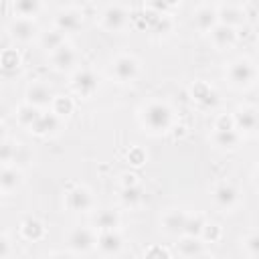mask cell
I'll use <instances>...</instances> for the list:
<instances>
[{
    "mask_svg": "<svg viewBox=\"0 0 259 259\" xmlns=\"http://www.w3.org/2000/svg\"><path fill=\"white\" fill-rule=\"evenodd\" d=\"M210 40L217 49H231L235 42H237V30L233 26H227V24H217L212 30H210Z\"/></svg>",
    "mask_w": 259,
    "mask_h": 259,
    "instance_id": "obj_18",
    "label": "cell"
},
{
    "mask_svg": "<svg viewBox=\"0 0 259 259\" xmlns=\"http://www.w3.org/2000/svg\"><path fill=\"white\" fill-rule=\"evenodd\" d=\"M259 77L257 67L249 59H235L227 67V79L235 87H251Z\"/></svg>",
    "mask_w": 259,
    "mask_h": 259,
    "instance_id": "obj_2",
    "label": "cell"
},
{
    "mask_svg": "<svg viewBox=\"0 0 259 259\" xmlns=\"http://www.w3.org/2000/svg\"><path fill=\"white\" fill-rule=\"evenodd\" d=\"M255 184H257V188H259V168L255 170Z\"/></svg>",
    "mask_w": 259,
    "mask_h": 259,
    "instance_id": "obj_40",
    "label": "cell"
},
{
    "mask_svg": "<svg viewBox=\"0 0 259 259\" xmlns=\"http://www.w3.org/2000/svg\"><path fill=\"white\" fill-rule=\"evenodd\" d=\"M12 10H14L16 18L32 20V16H36L42 10V4L38 0H18V2H12Z\"/></svg>",
    "mask_w": 259,
    "mask_h": 259,
    "instance_id": "obj_26",
    "label": "cell"
},
{
    "mask_svg": "<svg viewBox=\"0 0 259 259\" xmlns=\"http://www.w3.org/2000/svg\"><path fill=\"white\" fill-rule=\"evenodd\" d=\"M245 251H247L251 257L259 259V233H251V235L245 239Z\"/></svg>",
    "mask_w": 259,
    "mask_h": 259,
    "instance_id": "obj_34",
    "label": "cell"
},
{
    "mask_svg": "<svg viewBox=\"0 0 259 259\" xmlns=\"http://www.w3.org/2000/svg\"><path fill=\"white\" fill-rule=\"evenodd\" d=\"M8 34L16 42H30L38 34V26L30 18H14L8 24Z\"/></svg>",
    "mask_w": 259,
    "mask_h": 259,
    "instance_id": "obj_11",
    "label": "cell"
},
{
    "mask_svg": "<svg viewBox=\"0 0 259 259\" xmlns=\"http://www.w3.org/2000/svg\"><path fill=\"white\" fill-rule=\"evenodd\" d=\"M77 59H79L77 51L67 42L61 49H57L55 53H51V63H53V69H57V71H71L77 65Z\"/></svg>",
    "mask_w": 259,
    "mask_h": 259,
    "instance_id": "obj_14",
    "label": "cell"
},
{
    "mask_svg": "<svg viewBox=\"0 0 259 259\" xmlns=\"http://www.w3.org/2000/svg\"><path fill=\"white\" fill-rule=\"evenodd\" d=\"M99 87V79L91 69H79L71 77V89L81 97H91Z\"/></svg>",
    "mask_w": 259,
    "mask_h": 259,
    "instance_id": "obj_6",
    "label": "cell"
},
{
    "mask_svg": "<svg viewBox=\"0 0 259 259\" xmlns=\"http://www.w3.org/2000/svg\"><path fill=\"white\" fill-rule=\"evenodd\" d=\"M8 251H10L8 235H2V259H8Z\"/></svg>",
    "mask_w": 259,
    "mask_h": 259,
    "instance_id": "obj_38",
    "label": "cell"
},
{
    "mask_svg": "<svg viewBox=\"0 0 259 259\" xmlns=\"http://www.w3.org/2000/svg\"><path fill=\"white\" fill-rule=\"evenodd\" d=\"M2 69L4 73H14L20 69V55L14 49H6L2 53Z\"/></svg>",
    "mask_w": 259,
    "mask_h": 259,
    "instance_id": "obj_31",
    "label": "cell"
},
{
    "mask_svg": "<svg viewBox=\"0 0 259 259\" xmlns=\"http://www.w3.org/2000/svg\"><path fill=\"white\" fill-rule=\"evenodd\" d=\"M217 12H219V22L227 24V26H233V28L243 24L245 16H247L245 6H241V4H219Z\"/></svg>",
    "mask_w": 259,
    "mask_h": 259,
    "instance_id": "obj_13",
    "label": "cell"
},
{
    "mask_svg": "<svg viewBox=\"0 0 259 259\" xmlns=\"http://www.w3.org/2000/svg\"><path fill=\"white\" fill-rule=\"evenodd\" d=\"M49 259H73V257L67 255V253H55V255H51Z\"/></svg>",
    "mask_w": 259,
    "mask_h": 259,
    "instance_id": "obj_39",
    "label": "cell"
},
{
    "mask_svg": "<svg viewBox=\"0 0 259 259\" xmlns=\"http://www.w3.org/2000/svg\"><path fill=\"white\" fill-rule=\"evenodd\" d=\"M140 121L150 134H164L172 127V109L164 101H150L142 109Z\"/></svg>",
    "mask_w": 259,
    "mask_h": 259,
    "instance_id": "obj_1",
    "label": "cell"
},
{
    "mask_svg": "<svg viewBox=\"0 0 259 259\" xmlns=\"http://www.w3.org/2000/svg\"><path fill=\"white\" fill-rule=\"evenodd\" d=\"M212 142L221 150H235L241 142V134L235 127L233 130H214L212 132Z\"/></svg>",
    "mask_w": 259,
    "mask_h": 259,
    "instance_id": "obj_23",
    "label": "cell"
},
{
    "mask_svg": "<svg viewBox=\"0 0 259 259\" xmlns=\"http://www.w3.org/2000/svg\"><path fill=\"white\" fill-rule=\"evenodd\" d=\"M194 259H212V257H208L206 253H202V255H198V257H194Z\"/></svg>",
    "mask_w": 259,
    "mask_h": 259,
    "instance_id": "obj_41",
    "label": "cell"
},
{
    "mask_svg": "<svg viewBox=\"0 0 259 259\" xmlns=\"http://www.w3.org/2000/svg\"><path fill=\"white\" fill-rule=\"evenodd\" d=\"M204 219L200 214H188V221H186V229H184V237H194V239H200L202 237V231H204Z\"/></svg>",
    "mask_w": 259,
    "mask_h": 259,
    "instance_id": "obj_30",
    "label": "cell"
},
{
    "mask_svg": "<svg viewBox=\"0 0 259 259\" xmlns=\"http://www.w3.org/2000/svg\"><path fill=\"white\" fill-rule=\"evenodd\" d=\"M83 24V12L77 10L75 6H69L65 10H59L57 16H55V28L61 30L63 34L65 32H75L79 30Z\"/></svg>",
    "mask_w": 259,
    "mask_h": 259,
    "instance_id": "obj_10",
    "label": "cell"
},
{
    "mask_svg": "<svg viewBox=\"0 0 259 259\" xmlns=\"http://www.w3.org/2000/svg\"><path fill=\"white\" fill-rule=\"evenodd\" d=\"M192 24L200 32H210L219 24L217 6H212V4H200V6H196L194 12H192Z\"/></svg>",
    "mask_w": 259,
    "mask_h": 259,
    "instance_id": "obj_9",
    "label": "cell"
},
{
    "mask_svg": "<svg viewBox=\"0 0 259 259\" xmlns=\"http://www.w3.org/2000/svg\"><path fill=\"white\" fill-rule=\"evenodd\" d=\"M22 184V172L16 166H4L0 172V188L4 194L14 192Z\"/></svg>",
    "mask_w": 259,
    "mask_h": 259,
    "instance_id": "obj_20",
    "label": "cell"
},
{
    "mask_svg": "<svg viewBox=\"0 0 259 259\" xmlns=\"http://www.w3.org/2000/svg\"><path fill=\"white\" fill-rule=\"evenodd\" d=\"M257 36H259V24H257Z\"/></svg>",
    "mask_w": 259,
    "mask_h": 259,
    "instance_id": "obj_42",
    "label": "cell"
},
{
    "mask_svg": "<svg viewBox=\"0 0 259 259\" xmlns=\"http://www.w3.org/2000/svg\"><path fill=\"white\" fill-rule=\"evenodd\" d=\"M130 20V8L125 4H107L103 6L101 14H99V22L101 28L109 30V32H119L127 26Z\"/></svg>",
    "mask_w": 259,
    "mask_h": 259,
    "instance_id": "obj_3",
    "label": "cell"
},
{
    "mask_svg": "<svg viewBox=\"0 0 259 259\" xmlns=\"http://www.w3.org/2000/svg\"><path fill=\"white\" fill-rule=\"evenodd\" d=\"M40 45H42L45 51L55 53L57 49H61L65 45V34L61 30H57V28H51L47 32H40Z\"/></svg>",
    "mask_w": 259,
    "mask_h": 259,
    "instance_id": "obj_27",
    "label": "cell"
},
{
    "mask_svg": "<svg viewBox=\"0 0 259 259\" xmlns=\"http://www.w3.org/2000/svg\"><path fill=\"white\" fill-rule=\"evenodd\" d=\"M67 245H69V249H71L73 253H87V251H91V249L97 245V241H95L91 229H87V227H77V229H73V231L67 235Z\"/></svg>",
    "mask_w": 259,
    "mask_h": 259,
    "instance_id": "obj_8",
    "label": "cell"
},
{
    "mask_svg": "<svg viewBox=\"0 0 259 259\" xmlns=\"http://www.w3.org/2000/svg\"><path fill=\"white\" fill-rule=\"evenodd\" d=\"M61 119L63 117H59L55 111H42L40 117L36 119V123L30 127V132L36 136H51L61 127Z\"/></svg>",
    "mask_w": 259,
    "mask_h": 259,
    "instance_id": "obj_17",
    "label": "cell"
},
{
    "mask_svg": "<svg viewBox=\"0 0 259 259\" xmlns=\"http://www.w3.org/2000/svg\"><path fill=\"white\" fill-rule=\"evenodd\" d=\"M121 245H123V241L117 231H103L97 237V249L105 257H115L121 251Z\"/></svg>",
    "mask_w": 259,
    "mask_h": 259,
    "instance_id": "obj_16",
    "label": "cell"
},
{
    "mask_svg": "<svg viewBox=\"0 0 259 259\" xmlns=\"http://www.w3.org/2000/svg\"><path fill=\"white\" fill-rule=\"evenodd\" d=\"M119 200H121L123 206H138V204L144 200V188H142L140 184H134V186H121Z\"/></svg>",
    "mask_w": 259,
    "mask_h": 259,
    "instance_id": "obj_29",
    "label": "cell"
},
{
    "mask_svg": "<svg viewBox=\"0 0 259 259\" xmlns=\"http://www.w3.org/2000/svg\"><path fill=\"white\" fill-rule=\"evenodd\" d=\"M178 253L184 259H194V257H198V255L204 253L202 241L200 239H194V237H182L180 243H178Z\"/></svg>",
    "mask_w": 259,
    "mask_h": 259,
    "instance_id": "obj_25",
    "label": "cell"
},
{
    "mask_svg": "<svg viewBox=\"0 0 259 259\" xmlns=\"http://www.w3.org/2000/svg\"><path fill=\"white\" fill-rule=\"evenodd\" d=\"M51 107H53L51 111H55L59 117H65V115H69L73 111V99L71 97H65V95H57Z\"/></svg>",
    "mask_w": 259,
    "mask_h": 259,
    "instance_id": "obj_32",
    "label": "cell"
},
{
    "mask_svg": "<svg viewBox=\"0 0 259 259\" xmlns=\"http://www.w3.org/2000/svg\"><path fill=\"white\" fill-rule=\"evenodd\" d=\"M40 113H42L40 109H36V107H32V105L24 103V105H20L18 111H16V121H18L22 127L30 130V127L36 123V119L40 117Z\"/></svg>",
    "mask_w": 259,
    "mask_h": 259,
    "instance_id": "obj_28",
    "label": "cell"
},
{
    "mask_svg": "<svg viewBox=\"0 0 259 259\" xmlns=\"http://www.w3.org/2000/svg\"><path fill=\"white\" fill-rule=\"evenodd\" d=\"M192 97L196 103H200L202 107H214L219 103V95L217 91L206 85V83H194L192 85Z\"/></svg>",
    "mask_w": 259,
    "mask_h": 259,
    "instance_id": "obj_21",
    "label": "cell"
},
{
    "mask_svg": "<svg viewBox=\"0 0 259 259\" xmlns=\"http://www.w3.org/2000/svg\"><path fill=\"white\" fill-rule=\"evenodd\" d=\"M202 237L206 239V241H217L219 237H221V229H219V225H212V223H206L204 225V231H202ZM200 237V239H202Z\"/></svg>",
    "mask_w": 259,
    "mask_h": 259,
    "instance_id": "obj_36",
    "label": "cell"
},
{
    "mask_svg": "<svg viewBox=\"0 0 259 259\" xmlns=\"http://www.w3.org/2000/svg\"><path fill=\"white\" fill-rule=\"evenodd\" d=\"M67 206L73 210V212H87L91 206H93V198L89 194L87 188L83 186H75L67 192Z\"/></svg>",
    "mask_w": 259,
    "mask_h": 259,
    "instance_id": "obj_15",
    "label": "cell"
},
{
    "mask_svg": "<svg viewBox=\"0 0 259 259\" xmlns=\"http://www.w3.org/2000/svg\"><path fill=\"white\" fill-rule=\"evenodd\" d=\"M16 154H18V144L14 146L12 142H8L6 138H2V146H0V158L4 162V166H8L12 160H16Z\"/></svg>",
    "mask_w": 259,
    "mask_h": 259,
    "instance_id": "obj_33",
    "label": "cell"
},
{
    "mask_svg": "<svg viewBox=\"0 0 259 259\" xmlns=\"http://www.w3.org/2000/svg\"><path fill=\"white\" fill-rule=\"evenodd\" d=\"M127 160H130L134 166H140V164L146 160V156H144V152H142L140 148H134V150L127 154Z\"/></svg>",
    "mask_w": 259,
    "mask_h": 259,
    "instance_id": "obj_37",
    "label": "cell"
},
{
    "mask_svg": "<svg viewBox=\"0 0 259 259\" xmlns=\"http://www.w3.org/2000/svg\"><path fill=\"white\" fill-rule=\"evenodd\" d=\"M111 75L117 83H132L140 75V63L132 55H119L111 63Z\"/></svg>",
    "mask_w": 259,
    "mask_h": 259,
    "instance_id": "obj_4",
    "label": "cell"
},
{
    "mask_svg": "<svg viewBox=\"0 0 259 259\" xmlns=\"http://www.w3.org/2000/svg\"><path fill=\"white\" fill-rule=\"evenodd\" d=\"M186 221H188V214H186L184 210H168V212L164 214V219H162V225H164V231H166V233L184 237Z\"/></svg>",
    "mask_w": 259,
    "mask_h": 259,
    "instance_id": "obj_19",
    "label": "cell"
},
{
    "mask_svg": "<svg viewBox=\"0 0 259 259\" xmlns=\"http://www.w3.org/2000/svg\"><path fill=\"white\" fill-rule=\"evenodd\" d=\"M55 97H57L55 91L47 83H42V81H34V83H30L26 87V103L32 105V107H36V109H42V107L53 105Z\"/></svg>",
    "mask_w": 259,
    "mask_h": 259,
    "instance_id": "obj_7",
    "label": "cell"
},
{
    "mask_svg": "<svg viewBox=\"0 0 259 259\" xmlns=\"http://www.w3.org/2000/svg\"><path fill=\"white\" fill-rule=\"evenodd\" d=\"M20 235L26 239V241H40L45 237V225L38 221V219H24L20 223Z\"/></svg>",
    "mask_w": 259,
    "mask_h": 259,
    "instance_id": "obj_24",
    "label": "cell"
},
{
    "mask_svg": "<svg viewBox=\"0 0 259 259\" xmlns=\"http://www.w3.org/2000/svg\"><path fill=\"white\" fill-rule=\"evenodd\" d=\"M144 259H172V257H170V253H168L164 247L154 245V247H148V249H146Z\"/></svg>",
    "mask_w": 259,
    "mask_h": 259,
    "instance_id": "obj_35",
    "label": "cell"
},
{
    "mask_svg": "<svg viewBox=\"0 0 259 259\" xmlns=\"http://www.w3.org/2000/svg\"><path fill=\"white\" fill-rule=\"evenodd\" d=\"M233 121L239 134H257L259 132V109L251 105H243L233 113Z\"/></svg>",
    "mask_w": 259,
    "mask_h": 259,
    "instance_id": "obj_5",
    "label": "cell"
},
{
    "mask_svg": "<svg viewBox=\"0 0 259 259\" xmlns=\"http://www.w3.org/2000/svg\"><path fill=\"white\" fill-rule=\"evenodd\" d=\"M93 227L99 229L101 233L103 231H115L119 227V214L111 208H103V210H97L93 214Z\"/></svg>",
    "mask_w": 259,
    "mask_h": 259,
    "instance_id": "obj_22",
    "label": "cell"
},
{
    "mask_svg": "<svg viewBox=\"0 0 259 259\" xmlns=\"http://www.w3.org/2000/svg\"><path fill=\"white\" fill-rule=\"evenodd\" d=\"M212 200H214V204H217L221 210H231V208H235L237 202H239V190H237L233 184L223 182V184H219V186L212 190Z\"/></svg>",
    "mask_w": 259,
    "mask_h": 259,
    "instance_id": "obj_12",
    "label": "cell"
}]
</instances>
